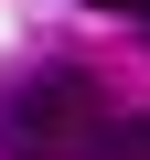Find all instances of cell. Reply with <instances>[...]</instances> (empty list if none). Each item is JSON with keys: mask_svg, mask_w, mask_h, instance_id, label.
Masks as SVG:
<instances>
[{"mask_svg": "<svg viewBox=\"0 0 150 160\" xmlns=\"http://www.w3.org/2000/svg\"><path fill=\"white\" fill-rule=\"evenodd\" d=\"M97 160H150V107L139 118H107L97 128Z\"/></svg>", "mask_w": 150, "mask_h": 160, "instance_id": "2", "label": "cell"}, {"mask_svg": "<svg viewBox=\"0 0 150 160\" xmlns=\"http://www.w3.org/2000/svg\"><path fill=\"white\" fill-rule=\"evenodd\" d=\"M118 107L97 96L86 64H32L0 86V160H97V128Z\"/></svg>", "mask_w": 150, "mask_h": 160, "instance_id": "1", "label": "cell"}, {"mask_svg": "<svg viewBox=\"0 0 150 160\" xmlns=\"http://www.w3.org/2000/svg\"><path fill=\"white\" fill-rule=\"evenodd\" d=\"M129 11H150V0H129Z\"/></svg>", "mask_w": 150, "mask_h": 160, "instance_id": "3", "label": "cell"}]
</instances>
